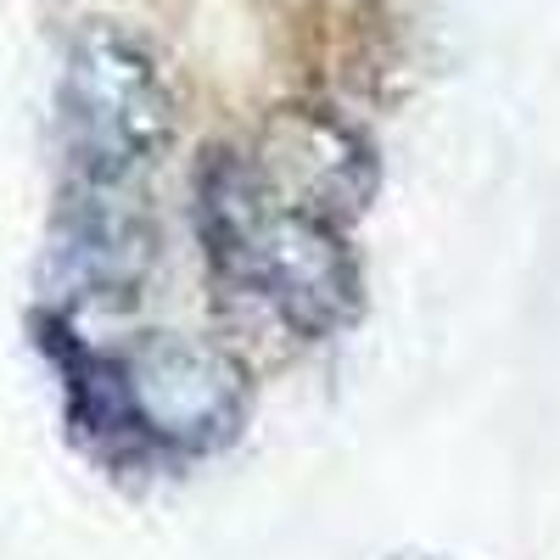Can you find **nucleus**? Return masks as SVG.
Returning a JSON list of instances; mask_svg holds the SVG:
<instances>
[{
	"label": "nucleus",
	"instance_id": "f257e3e1",
	"mask_svg": "<svg viewBox=\"0 0 560 560\" xmlns=\"http://www.w3.org/2000/svg\"><path fill=\"white\" fill-rule=\"evenodd\" d=\"M202 236L224 275L269 298L303 331L348 319L353 264L337 242V224L269 197L253 163L219 158L202 168Z\"/></svg>",
	"mask_w": 560,
	"mask_h": 560
},
{
	"label": "nucleus",
	"instance_id": "f03ea898",
	"mask_svg": "<svg viewBox=\"0 0 560 560\" xmlns=\"http://www.w3.org/2000/svg\"><path fill=\"white\" fill-rule=\"evenodd\" d=\"M62 129L84 179H135L168 135L152 62L118 34H84L62 73Z\"/></svg>",
	"mask_w": 560,
	"mask_h": 560
},
{
	"label": "nucleus",
	"instance_id": "7ed1b4c3",
	"mask_svg": "<svg viewBox=\"0 0 560 560\" xmlns=\"http://www.w3.org/2000/svg\"><path fill=\"white\" fill-rule=\"evenodd\" d=\"M102 393L129 432H147L174 448H202L236 427L247 387H242V370L219 348L147 342L113 370Z\"/></svg>",
	"mask_w": 560,
	"mask_h": 560
},
{
	"label": "nucleus",
	"instance_id": "20e7f679",
	"mask_svg": "<svg viewBox=\"0 0 560 560\" xmlns=\"http://www.w3.org/2000/svg\"><path fill=\"white\" fill-rule=\"evenodd\" d=\"M253 174L269 185V197L331 224L359 213L370 197L364 147L319 113H280L264 129V152L253 158Z\"/></svg>",
	"mask_w": 560,
	"mask_h": 560
},
{
	"label": "nucleus",
	"instance_id": "39448f33",
	"mask_svg": "<svg viewBox=\"0 0 560 560\" xmlns=\"http://www.w3.org/2000/svg\"><path fill=\"white\" fill-rule=\"evenodd\" d=\"M152 258V230L129 179H84L79 202L57 236V287L62 298H124Z\"/></svg>",
	"mask_w": 560,
	"mask_h": 560
}]
</instances>
